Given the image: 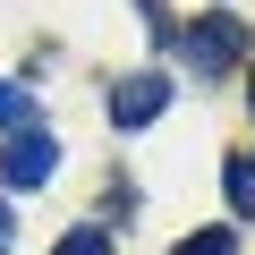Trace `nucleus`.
<instances>
[{
	"label": "nucleus",
	"mask_w": 255,
	"mask_h": 255,
	"mask_svg": "<svg viewBox=\"0 0 255 255\" xmlns=\"http://www.w3.org/2000/svg\"><path fill=\"white\" fill-rule=\"evenodd\" d=\"M0 128H9V136H17V128H34V94L9 85V77H0Z\"/></svg>",
	"instance_id": "5"
},
{
	"label": "nucleus",
	"mask_w": 255,
	"mask_h": 255,
	"mask_svg": "<svg viewBox=\"0 0 255 255\" xmlns=\"http://www.w3.org/2000/svg\"><path fill=\"white\" fill-rule=\"evenodd\" d=\"M51 255H111V230H102V221H77V230H68Z\"/></svg>",
	"instance_id": "6"
},
{
	"label": "nucleus",
	"mask_w": 255,
	"mask_h": 255,
	"mask_svg": "<svg viewBox=\"0 0 255 255\" xmlns=\"http://www.w3.org/2000/svg\"><path fill=\"white\" fill-rule=\"evenodd\" d=\"M170 255H238V230H196V238H179Z\"/></svg>",
	"instance_id": "7"
},
{
	"label": "nucleus",
	"mask_w": 255,
	"mask_h": 255,
	"mask_svg": "<svg viewBox=\"0 0 255 255\" xmlns=\"http://www.w3.org/2000/svg\"><path fill=\"white\" fill-rule=\"evenodd\" d=\"M9 238H17V230H9V204H0V255H9Z\"/></svg>",
	"instance_id": "8"
},
{
	"label": "nucleus",
	"mask_w": 255,
	"mask_h": 255,
	"mask_svg": "<svg viewBox=\"0 0 255 255\" xmlns=\"http://www.w3.org/2000/svg\"><path fill=\"white\" fill-rule=\"evenodd\" d=\"M221 187H230V213H238V221H255V162H247V153H230V162H221Z\"/></svg>",
	"instance_id": "4"
},
{
	"label": "nucleus",
	"mask_w": 255,
	"mask_h": 255,
	"mask_svg": "<svg viewBox=\"0 0 255 255\" xmlns=\"http://www.w3.org/2000/svg\"><path fill=\"white\" fill-rule=\"evenodd\" d=\"M0 179H9V187H51V179H60V136L17 128V136L0 145Z\"/></svg>",
	"instance_id": "2"
},
{
	"label": "nucleus",
	"mask_w": 255,
	"mask_h": 255,
	"mask_svg": "<svg viewBox=\"0 0 255 255\" xmlns=\"http://www.w3.org/2000/svg\"><path fill=\"white\" fill-rule=\"evenodd\" d=\"M179 60H187V77H196V85L230 77V68L247 60V17H230V9L196 17V26H187V43H179Z\"/></svg>",
	"instance_id": "1"
},
{
	"label": "nucleus",
	"mask_w": 255,
	"mask_h": 255,
	"mask_svg": "<svg viewBox=\"0 0 255 255\" xmlns=\"http://www.w3.org/2000/svg\"><path fill=\"white\" fill-rule=\"evenodd\" d=\"M162 111H170V77L162 68H136V77L111 85V128H153Z\"/></svg>",
	"instance_id": "3"
}]
</instances>
